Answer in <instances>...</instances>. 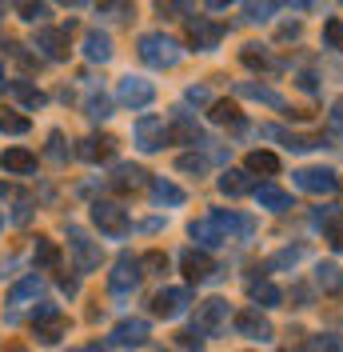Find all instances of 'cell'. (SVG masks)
I'll return each mask as SVG.
<instances>
[{"instance_id":"obj_1","label":"cell","mask_w":343,"mask_h":352,"mask_svg":"<svg viewBox=\"0 0 343 352\" xmlns=\"http://www.w3.org/2000/svg\"><path fill=\"white\" fill-rule=\"evenodd\" d=\"M188 232H192V241H196V244H204V248H220V244H228L232 236H244V241H252V236H256V220L215 208L212 217L192 220V228H188Z\"/></svg>"},{"instance_id":"obj_2","label":"cell","mask_w":343,"mask_h":352,"mask_svg":"<svg viewBox=\"0 0 343 352\" xmlns=\"http://www.w3.org/2000/svg\"><path fill=\"white\" fill-rule=\"evenodd\" d=\"M136 48H140V60L152 68H176L180 56H184V48L172 41V36H164V32H144L136 41Z\"/></svg>"},{"instance_id":"obj_3","label":"cell","mask_w":343,"mask_h":352,"mask_svg":"<svg viewBox=\"0 0 343 352\" xmlns=\"http://www.w3.org/2000/svg\"><path fill=\"white\" fill-rule=\"evenodd\" d=\"M92 224H96L104 236H112V241H120V236L132 232L128 212H124L120 204H112V200H96V204H92Z\"/></svg>"},{"instance_id":"obj_4","label":"cell","mask_w":343,"mask_h":352,"mask_svg":"<svg viewBox=\"0 0 343 352\" xmlns=\"http://www.w3.org/2000/svg\"><path fill=\"white\" fill-rule=\"evenodd\" d=\"M140 276H144V272H140V256H128V252H124V256H116L112 272H108V288H112L116 296H128L132 288L140 285Z\"/></svg>"},{"instance_id":"obj_5","label":"cell","mask_w":343,"mask_h":352,"mask_svg":"<svg viewBox=\"0 0 343 352\" xmlns=\"http://www.w3.org/2000/svg\"><path fill=\"white\" fill-rule=\"evenodd\" d=\"M68 248H72V256H76V268H80V272H96V268H100V244L92 241L84 228H76V224L68 228Z\"/></svg>"},{"instance_id":"obj_6","label":"cell","mask_w":343,"mask_h":352,"mask_svg":"<svg viewBox=\"0 0 343 352\" xmlns=\"http://www.w3.org/2000/svg\"><path fill=\"white\" fill-rule=\"evenodd\" d=\"M192 329L208 340V336H215V332H224L228 329V300H204L200 305V312H196V320H192Z\"/></svg>"},{"instance_id":"obj_7","label":"cell","mask_w":343,"mask_h":352,"mask_svg":"<svg viewBox=\"0 0 343 352\" xmlns=\"http://www.w3.org/2000/svg\"><path fill=\"white\" fill-rule=\"evenodd\" d=\"M168 140H172V129L160 116H140L136 120V144H140V153H160Z\"/></svg>"},{"instance_id":"obj_8","label":"cell","mask_w":343,"mask_h":352,"mask_svg":"<svg viewBox=\"0 0 343 352\" xmlns=\"http://www.w3.org/2000/svg\"><path fill=\"white\" fill-rule=\"evenodd\" d=\"M292 180H296V188L316 192V197H331L340 188V176L331 168H300V173H292Z\"/></svg>"},{"instance_id":"obj_9","label":"cell","mask_w":343,"mask_h":352,"mask_svg":"<svg viewBox=\"0 0 343 352\" xmlns=\"http://www.w3.org/2000/svg\"><path fill=\"white\" fill-rule=\"evenodd\" d=\"M116 96H120V104H128V109H148L152 100H156V85L144 80V76H124L120 88H116Z\"/></svg>"},{"instance_id":"obj_10","label":"cell","mask_w":343,"mask_h":352,"mask_svg":"<svg viewBox=\"0 0 343 352\" xmlns=\"http://www.w3.org/2000/svg\"><path fill=\"white\" fill-rule=\"evenodd\" d=\"M188 305H192V292H188V288H160V292L152 296V312L164 316V320L184 316V308Z\"/></svg>"},{"instance_id":"obj_11","label":"cell","mask_w":343,"mask_h":352,"mask_svg":"<svg viewBox=\"0 0 343 352\" xmlns=\"http://www.w3.org/2000/svg\"><path fill=\"white\" fill-rule=\"evenodd\" d=\"M72 28H76L72 21L60 24V28H40V32H36V48H40L48 60H64V56H68V36H72Z\"/></svg>"},{"instance_id":"obj_12","label":"cell","mask_w":343,"mask_h":352,"mask_svg":"<svg viewBox=\"0 0 343 352\" xmlns=\"http://www.w3.org/2000/svg\"><path fill=\"white\" fill-rule=\"evenodd\" d=\"M188 32H192V44L200 52H208V48H215V44L224 41V24L208 21V16H192L188 21Z\"/></svg>"},{"instance_id":"obj_13","label":"cell","mask_w":343,"mask_h":352,"mask_svg":"<svg viewBox=\"0 0 343 352\" xmlns=\"http://www.w3.org/2000/svg\"><path fill=\"white\" fill-rule=\"evenodd\" d=\"M112 344H120V349H140V344H148V320H120V324L112 329Z\"/></svg>"},{"instance_id":"obj_14","label":"cell","mask_w":343,"mask_h":352,"mask_svg":"<svg viewBox=\"0 0 343 352\" xmlns=\"http://www.w3.org/2000/svg\"><path fill=\"white\" fill-rule=\"evenodd\" d=\"M220 192L224 197H248V192H256V176L248 168H228L220 176Z\"/></svg>"},{"instance_id":"obj_15","label":"cell","mask_w":343,"mask_h":352,"mask_svg":"<svg viewBox=\"0 0 343 352\" xmlns=\"http://www.w3.org/2000/svg\"><path fill=\"white\" fill-rule=\"evenodd\" d=\"M236 332L239 336H248V340H272V324L259 316L256 308H248V312H239L236 316Z\"/></svg>"},{"instance_id":"obj_16","label":"cell","mask_w":343,"mask_h":352,"mask_svg":"<svg viewBox=\"0 0 343 352\" xmlns=\"http://www.w3.org/2000/svg\"><path fill=\"white\" fill-rule=\"evenodd\" d=\"M236 92H239V96H252V100L268 104V109H287V100L279 96L276 88H268V85H252V80H239Z\"/></svg>"},{"instance_id":"obj_17","label":"cell","mask_w":343,"mask_h":352,"mask_svg":"<svg viewBox=\"0 0 343 352\" xmlns=\"http://www.w3.org/2000/svg\"><path fill=\"white\" fill-rule=\"evenodd\" d=\"M0 164H4V173H12V176L36 173V153H28V148H4Z\"/></svg>"},{"instance_id":"obj_18","label":"cell","mask_w":343,"mask_h":352,"mask_svg":"<svg viewBox=\"0 0 343 352\" xmlns=\"http://www.w3.org/2000/svg\"><path fill=\"white\" fill-rule=\"evenodd\" d=\"M4 92H8V96H12V100H21L24 109H44V92L36 85H28V80H8V85H4Z\"/></svg>"},{"instance_id":"obj_19","label":"cell","mask_w":343,"mask_h":352,"mask_svg":"<svg viewBox=\"0 0 343 352\" xmlns=\"http://www.w3.org/2000/svg\"><path fill=\"white\" fill-rule=\"evenodd\" d=\"M256 200H259V208H268V212H287L292 208V192H283L276 184H259Z\"/></svg>"},{"instance_id":"obj_20","label":"cell","mask_w":343,"mask_h":352,"mask_svg":"<svg viewBox=\"0 0 343 352\" xmlns=\"http://www.w3.org/2000/svg\"><path fill=\"white\" fill-rule=\"evenodd\" d=\"M180 264H184V272H188V280H208L215 268L212 261H208V252H196V248H188L184 256H180Z\"/></svg>"},{"instance_id":"obj_21","label":"cell","mask_w":343,"mask_h":352,"mask_svg":"<svg viewBox=\"0 0 343 352\" xmlns=\"http://www.w3.org/2000/svg\"><path fill=\"white\" fill-rule=\"evenodd\" d=\"M84 56L92 60V65H104V60H112V41H108L104 32H88L84 36Z\"/></svg>"},{"instance_id":"obj_22","label":"cell","mask_w":343,"mask_h":352,"mask_svg":"<svg viewBox=\"0 0 343 352\" xmlns=\"http://www.w3.org/2000/svg\"><path fill=\"white\" fill-rule=\"evenodd\" d=\"M112 153H116V140L112 136H88V140H80V156L92 160V164L96 160H108Z\"/></svg>"},{"instance_id":"obj_23","label":"cell","mask_w":343,"mask_h":352,"mask_svg":"<svg viewBox=\"0 0 343 352\" xmlns=\"http://www.w3.org/2000/svg\"><path fill=\"white\" fill-rule=\"evenodd\" d=\"M316 285H320L327 296H340V292H343V272H340V264H316Z\"/></svg>"},{"instance_id":"obj_24","label":"cell","mask_w":343,"mask_h":352,"mask_svg":"<svg viewBox=\"0 0 343 352\" xmlns=\"http://www.w3.org/2000/svg\"><path fill=\"white\" fill-rule=\"evenodd\" d=\"M239 56H244V65H248V68H259V72H272V76H276L279 68H283V65L276 60V56H268V52H263L259 44H248V48H244Z\"/></svg>"},{"instance_id":"obj_25","label":"cell","mask_w":343,"mask_h":352,"mask_svg":"<svg viewBox=\"0 0 343 352\" xmlns=\"http://www.w3.org/2000/svg\"><path fill=\"white\" fill-rule=\"evenodd\" d=\"M152 200H156V204H184V188L172 184L168 176H156V180H152Z\"/></svg>"},{"instance_id":"obj_26","label":"cell","mask_w":343,"mask_h":352,"mask_svg":"<svg viewBox=\"0 0 343 352\" xmlns=\"http://www.w3.org/2000/svg\"><path fill=\"white\" fill-rule=\"evenodd\" d=\"M248 296H252L259 308H276L279 300H283V292H279L272 280H252V285H248Z\"/></svg>"},{"instance_id":"obj_27","label":"cell","mask_w":343,"mask_h":352,"mask_svg":"<svg viewBox=\"0 0 343 352\" xmlns=\"http://www.w3.org/2000/svg\"><path fill=\"white\" fill-rule=\"evenodd\" d=\"M268 136H279L292 153H307V148H320L323 144V136H300V132H279V129H263Z\"/></svg>"},{"instance_id":"obj_28","label":"cell","mask_w":343,"mask_h":352,"mask_svg":"<svg viewBox=\"0 0 343 352\" xmlns=\"http://www.w3.org/2000/svg\"><path fill=\"white\" fill-rule=\"evenodd\" d=\"M144 168H140V164H116V173H112V184H116V188H140V184H144Z\"/></svg>"},{"instance_id":"obj_29","label":"cell","mask_w":343,"mask_h":352,"mask_svg":"<svg viewBox=\"0 0 343 352\" xmlns=\"http://www.w3.org/2000/svg\"><path fill=\"white\" fill-rule=\"evenodd\" d=\"M104 21H132L136 16V4L132 0H100V8H96Z\"/></svg>"},{"instance_id":"obj_30","label":"cell","mask_w":343,"mask_h":352,"mask_svg":"<svg viewBox=\"0 0 343 352\" xmlns=\"http://www.w3.org/2000/svg\"><path fill=\"white\" fill-rule=\"evenodd\" d=\"M303 256H307V248H303V244H296V248H283V252H276L272 261H263V272H276V268H292V264H300Z\"/></svg>"},{"instance_id":"obj_31","label":"cell","mask_w":343,"mask_h":352,"mask_svg":"<svg viewBox=\"0 0 343 352\" xmlns=\"http://www.w3.org/2000/svg\"><path fill=\"white\" fill-rule=\"evenodd\" d=\"M28 129H32L28 116H21V112H12V109H0V132H8V136H24Z\"/></svg>"},{"instance_id":"obj_32","label":"cell","mask_w":343,"mask_h":352,"mask_svg":"<svg viewBox=\"0 0 343 352\" xmlns=\"http://www.w3.org/2000/svg\"><path fill=\"white\" fill-rule=\"evenodd\" d=\"M212 120L215 124H232V129H248L244 116H239V109L236 104H228V100H215L212 104Z\"/></svg>"},{"instance_id":"obj_33","label":"cell","mask_w":343,"mask_h":352,"mask_svg":"<svg viewBox=\"0 0 343 352\" xmlns=\"http://www.w3.org/2000/svg\"><path fill=\"white\" fill-rule=\"evenodd\" d=\"M16 12H21V21H28V24L48 21V4H44V0H16Z\"/></svg>"},{"instance_id":"obj_34","label":"cell","mask_w":343,"mask_h":352,"mask_svg":"<svg viewBox=\"0 0 343 352\" xmlns=\"http://www.w3.org/2000/svg\"><path fill=\"white\" fill-rule=\"evenodd\" d=\"M248 173H268V176H276L279 173V156L276 153H252L248 156Z\"/></svg>"},{"instance_id":"obj_35","label":"cell","mask_w":343,"mask_h":352,"mask_svg":"<svg viewBox=\"0 0 343 352\" xmlns=\"http://www.w3.org/2000/svg\"><path fill=\"white\" fill-rule=\"evenodd\" d=\"M323 44L331 52H343V16H327L323 21Z\"/></svg>"},{"instance_id":"obj_36","label":"cell","mask_w":343,"mask_h":352,"mask_svg":"<svg viewBox=\"0 0 343 352\" xmlns=\"http://www.w3.org/2000/svg\"><path fill=\"white\" fill-rule=\"evenodd\" d=\"M36 292H40V276L32 272V276H24L21 285L8 292V305H24V300H28V296H36Z\"/></svg>"},{"instance_id":"obj_37","label":"cell","mask_w":343,"mask_h":352,"mask_svg":"<svg viewBox=\"0 0 343 352\" xmlns=\"http://www.w3.org/2000/svg\"><path fill=\"white\" fill-rule=\"evenodd\" d=\"M307 349L311 352H343V340L335 332H320V336H307Z\"/></svg>"},{"instance_id":"obj_38","label":"cell","mask_w":343,"mask_h":352,"mask_svg":"<svg viewBox=\"0 0 343 352\" xmlns=\"http://www.w3.org/2000/svg\"><path fill=\"white\" fill-rule=\"evenodd\" d=\"M88 120H108L112 116V104H108V96L100 92V96H88Z\"/></svg>"},{"instance_id":"obj_39","label":"cell","mask_w":343,"mask_h":352,"mask_svg":"<svg viewBox=\"0 0 343 352\" xmlns=\"http://www.w3.org/2000/svg\"><path fill=\"white\" fill-rule=\"evenodd\" d=\"M36 261L52 268V264L60 261V248H56V244L48 241V236H36Z\"/></svg>"},{"instance_id":"obj_40","label":"cell","mask_w":343,"mask_h":352,"mask_svg":"<svg viewBox=\"0 0 343 352\" xmlns=\"http://www.w3.org/2000/svg\"><path fill=\"white\" fill-rule=\"evenodd\" d=\"M244 21H248V24H263V21H272V4H259V0L244 4Z\"/></svg>"},{"instance_id":"obj_41","label":"cell","mask_w":343,"mask_h":352,"mask_svg":"<svg viewBox=\"0 0 343 352\" xmlns=\"http://www.w3.org/2000/svg\"><path fill=\"white\" fill-rule=\"evenodd\" d=\"M140 268H148L152 276H164V272H168V256H164V252H144V256H140Z\"/></svg>"},{"instance_id":"obj_42","label":"cell","mask_w":343,"mask_h":352,"mask_svg":"<svg viewBox=\"0 0 343 352\" xmlns=\"http://www.w3.org/2000/svg\"><path fill=\"white\" fill-rule=\"evenodd\" d=\"M176 168H180V173H188V176H204L208 160H204V156H180V160H176Z\"/></svg>"},{"instance_id":"obj_43","label":"cell","mask_w":343,"mask_h":352,"mask_svg":"<svg viewBox=\"0 0 343 352\" xmlns=\"http://www.w3.org/2000/svg\"><path fill=\"white\" fill-rule=\"evenodd\" d=\"M340 217H343V212L335 208V204H323V208H316V212H311V220H316L320 228H331V224H335Z\"/></svg>"},{"instance_id":"obj_44","label":"cell","mask_w":343,"mask_h":352,"mask_svg":"<svg viewBox=\"0 0 343 352\" xmlns=\"http://www.w3.org/2000/svg\"><path fill=\"white\" fill-rule=\"evenodd\" d=\"M52 320H60V308H56V305H48V300H44V305L36 308V312H32V324L40 329V324H52Z\"/></svg>"},{"instance_id":"obj_45","label":"cell","mask_w":343,"mask_h":352,"mask_svg":"<svg viewBox=\"0 0 343 352\" xmlns=\"http://www.w3.org/2000/svg\"><path fill=\"white\" fill-rule=\"evenodd\" d=\"M48 156H52L56 164H64V160H68V148H64V136H60V132H52V136H48Z\"/></svg>"},{"instance_id":"obj_46","label":"cell","mask_w":343,"mask_h":352,"mask_svg":"<svg viewBox=\"0 0 343 352\" xmlns=\"http://www.w3.org/2000/svg\"><path fill=\"white\" fill-rule=\"evenodd\" d=\"M192 0H160V16H188Z\"/></svg>"},{"instance_id":"obj_47","label":"cell","mask_w":343,"mask_h":352,"mask_svg":"<svg viewBox=\"0 0 343 352\" xmlns=\"http://www.w3.org/2000/svg\"><path fill=\"white\" fill-rule=\"evenodd\" d=\"M60 332H64V320H52L48 329H36V336H40L44 344H52V340H60Z\"/></svg>"},{"instance_id":"obj_48","label":"cell","mask_w":343,"mask_h":352,"mask_svg":"<svg viewBox=\"0 0 343 352\" xmlns=\"http://www.w3.org/2000/svg\"><path fill=\"white\" fill-rule=\"evenodd\" d=\"M180 344H184V349H200V344H204V336H200V332L188 324V329L180 332Z\"/></svg>"},{"instance_id":"obj_49","label":"cell","mask_w":343,"mask_h":352,"mask_svg":"<svg viewBox=\"0 0 343 352\" xmlns=\"http://www.w3.org/2000/svg\"><path fill=\"white\" fill-rule=\"evenodd\" d=\"M188 100H192V104H212V92H208V88L200 85V88H188Z\"/></svg>"},{"instance_id":"obj_50","label":"cell","mask_w":343,"mask_h":352,"mask_svg":"<svg viewBox=\"0 0 343 352\" xmlns=\"http://www.w3.org/2000/svg\"><path fill=\"white\" fill-rule=\"evenodd\" d=\"M292 300H296V308H307V305H311V292H307L303 285H296V288H292Z\"/></svg>"},{"instance_id":"obj_51","label":"cell","mask_w":343,"mask_h":352,"mask_svg":"<svg viewBox=\"0 0 343 352\" xmlns=\"http://www.w3.org/2000/svg\"><path fill=\"white\" fill-rule=\"evenodd\" d=\"M331 129H340L343 132V96L331 104Z\"/></svg>"},{"instance_id":"obj_52","label":"cell","mask_w":343,"mask_h":352,"mask_svg":"<svg viewBox=\"0 0 343 352\" xmlns=\"http://www.w3.org/2000/svg\"><path fill=\"white\" fill-rule=\"evenodd\" d=\"M296 36H300V24H283L279 28V41H296Z\"/></svg>"},{"instance_id":"obj_53","label":"cell","mask_w":343,"mask_h":352,"mask_svg":"<svg viewBox=\"0 0 343 352\" xmlns=\"http://www.w3.org/2000/svg\"><path fill=\"white\" fill-rule=\"evenodd\" d=\"M300 88H303V92H316L320 85H316V76H311V72H300Z\"/></svg>"},{"instance_id":"obj_54","label":"cell","mask_w":343,"mask_h":352,"mask_svg":"<svg viewBox=\"0 0 343 352\" xmlns=\"http://www.w3.org/2000/svg\"><path fill=\"white\" fill-rule=\"evenodd\" d=\"M204 4H208L212 12H220V8H228V4H236V0H204Z\"/></svg>"},{"instance_id":"obj_55","label":"cell","mask_w":343,"mask_h":352,"mask_svg":"<svg viewBox=\"0 0 343 352\" xmlns=\"http://www.w3.org/2000/svg\"><path fill=\"white\" fill-rule=\"evenodd\" d=\"M60 4H68V8H88L92 0H60Z\"/></svg>"},{"instance_id":"obj_56","label":"cell","mask_w":343,"mask_h":352,"mask_svg":"<svg viewBox=\"0 0 343 352\" xmlns=\"http://www.w3.org/2000/svg\"><path fill=\"white\" fill-rule=\"evenodd\" d=\"M0 85H4V65H0Z\"/></svg>"},{"instance_id":"obj_57","label":"cell","mask_w":343,"mask_h":352,"mask_svg":"<svg viewBox=\"0 0 343 352\" xmlns=\"http://www.w3.org/2000/svg\"><path fill=\"white\" fill-rule=\"evenodd\" d=\"M0 228H4V212H0Z\"/></svg>"},{"instance_id":"obj_58","label":"cell","mask_w":343,"mask_h":352,"mask_svg":"<svg viewBox=\"0 0 343 352\" xmlns=\"http://www.w3.org/2000/svg\"><path fill=\"white\" fill-rule=\"evenodd\" d=\"M0 12H4V0H0Z\"/></svg>"},{"instance_id":"obj_59","label":"cell","mask_w":343,"mask_h":352,"mask_svg":"<svg viewBox=\"0 0 343 352\" xmlns=\"http://www.w3.org/2000/svg\"><path fill=\"white\" fill-rule=\"evenodd\" d=\"M80 352H88V349H80Z\"/></svg>"},{"instance_id":"obj_60","label":"cell","mask_w":343,"mask_h":352,"mask_svg":"<svg viewBox=\"0 0 343 352\" xmlns=\"http://www.w3.org/2000/svg\"><path fill=\"white\" fill-rule=\"evenodd\" d=\"M279 4H283V0H279Z\"/></svg>"}]
</instances>
